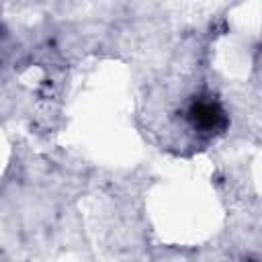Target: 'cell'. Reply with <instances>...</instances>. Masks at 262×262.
I'll return each instance as SVG.
<instances>
[{
    "instance_id": "cell-1",
    "label": "cell",
    "mask_w": 262,
    "mask_h": 262,
    "mask_svg": "<svg viewBox=\"0 0 262 262\" xmlns=\"http://www.w3.org/2000/svg\"><path fill=\"white\" fill-rule=\"evenodd\" d=\"M186 115H188L190 125L194 129L203 131V133L223 131L225 125H227L225 111L213 98H196V100H192L188 111H186Z\"/></svg>"
}]
</instances>
